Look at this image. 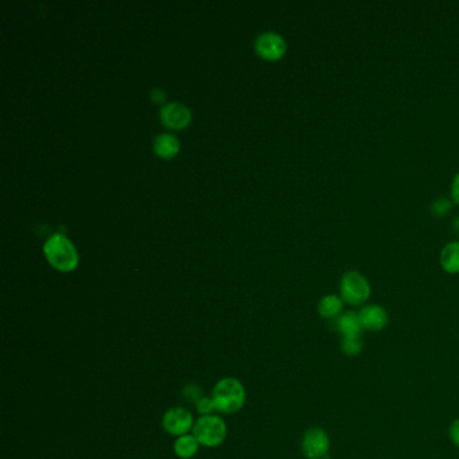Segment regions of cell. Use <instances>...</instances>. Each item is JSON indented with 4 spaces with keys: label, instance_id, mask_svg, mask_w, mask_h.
<instances>
[{
    "label": "cell",
    "instance_id": "6da1fadb",
    "mask_svg": "<svg viewBox=\"0 0 459 459\" xmlns=\"http://www.w3.org/2000/svg\"><path fill=\"white\" fill-rule=\"evenodd\" d=\"M212 397L217 411L233 415L244 407L247 392L241 381L235 377H224L214 385Z\"/></svg>",
    "mask_w": 459,
    "mask_h": 459
},
{
    "label": "cell",
    "instance_id": "7a4b0ae2",
    "mask_svg": "<svg viewBox=\"0 0 459 459\" xmlns=\"http://www.w3.org/2000/svg\"><path fill=\"white\" fill-rule=\"evenodd\" d=\"M49 263L58 271L69 272L79 264V254L73 244L64 235H54L44 247Z\"/></svg>",
    "mask_w": 459,
    "mask_h": 459
},
{
    "label": "cell",
    "instance_id": "3957f363",
    "mask_svg": "<svg viewBox=\"0 0 459 459\" xmlns=\"http://www.w3.org/2000/svg\"><path fill=\"white\" fill-rule=\"evenodd\" d=\"M193 435L198 444L205 447H217L224 444L228 435V427L225 420L219 415L201 416L195 420L193 427Z\"/></svg>",
    "mask_w": 459,
    "mask_h": 459
},
{
    "label": "cell",
    "instance_id": "277c9868",
    "mask_svg": "<svg viewBox=\"0 0 459 459\" xmlns=\"http://www.w3.org/2000/svg\"><path fill=\"white\" fill-rule=\"evenodd\" d=\"M341 298L350 306H363L370 298V285L357 271L347 272L340 283Z\"/></svg>",
    "mask_w": 459,
    "mask_h": 459
},
{
    "label": "cell",
    "instance_id": "5b68a950",
    "mask_svg": "<svg viewBox=\"0 0 459 459\" xmlns=\"http://www.w3.org/2000/svg\"><path fill=\"white\" fill-rule=\"evenodd\" d=\"M330 441L322 428H310L304 432L302 439V453L307 459L328 458Z\"/></svg>",
    "mask_w": 459,
    "mask_h": 459
},
{
    "label": "cell",
    "instance_id": "8992f818",
    "mask_svg": "<svg viewBox=\"0 0 459 459\" xmlns=\"http://www.w3.org/2000/svg\"><path fill=\"white\" fill-rule=\"evenodd\" d=\"M194 418L185 407H173L164 412L162 418V426L173 437H182L189 434L194 427Z\"/></svg>",
    "mask_w": 459,
    "mask_h": 459
},
{
    "label": "cell",
    "instance_id": "52a82bcc",
    "mask_svg": "<svg viewBox=\"0 0 459 459\" xmlns=\"http://www.w3.org/2000/svg\"><path fill=\"white\" fill-rule=\"evenodd\" d=\"M285 41L276 32H263L256 39V51L267 60H279L285 56Z\"/></svg>",
    "mask_w": 459,
    "mask_h": 459
},
{
    "label": "cell",
    "instance_id": "ba28073f",
    "mask_svg": "<svg viewBox=\"0 0 459 459\" xmlns=\"http://www.w3.org/2000/svg\"><path fill=\"white\" fill-rule=\"evenodd\" d=\"M363 329L369 332H380L388 325V314L379 304H368L358 313Z\"/></svg>",
    "mask_w": 459,
    "mask_h": 459
},
{
    "label": "cell",
    "instance_id": "9c48e42d",
    "mask_svg": "<svg viewBox=\"0 0 459 459\" xmlns=\"http://www.w3.org/2000/svg\"><path fill=\"white\" fill-rule=\"evenodd\" d=\"M160 119L164 126L173 129L186 127L190 122V111L186 105L179 103H170L160 111Z\"/></svg>",
    "mask_w": 459,
    "mask_h": 459
},
{
    "label": "cell",
    "instance_id": "30bf717a",
    "mask_svg": "<svg viewBox=\"0 0 459 459\" xmlns=\"http://www.w3.org/2000/svg\"><path fill=\"white\" fill-rule=\"evenodd\" d=\"M337 330L342 334V338H351V337H361L363 325L358 317V313L347 311L341 314L337 319Z\"/></svg>",
    "mask_w": 459,
    "mask_h": 459
},
{
    "label": "cell",
    "instance_id": "8fae6325",
    "mask_svg": "<svg viewBox=\"0 0 459 459\" xmlns=\"http://www.w3.org/2000/svg\"><path fill=\"white\" fill-rule=\"evenodd\" d=\"M198 441L193 434H186L182 437H178L174 442V451L176 457L181 459L194 458L200 450Z\"/></svg>",
    "mask_w": 459,
    "mask_h": 459
},
{
    "label": "cell",
    "instance_id": "7c38bea8",
    "mask_svg": "<svg viewBox=\"0 0 459 459\" xmlns=\"http://www.w3.org/2000/svg\"><path fill=\"white\" fill-rule=\"evenodd\" d=\"M442 269L448 273H459V241L446 244L441 254Z\"/></svg>",
    "mask_w": 459,
    "mask_h": 459
},
{
    "label": "cell",
    "instance_id": "4fadbf2b",
    "mask_svg": "<svg viewBox=\"0 0 459 459\" xmlns=\"http://www.w3.org/2000/svg\"><path fill=\"white\" fill-rule=\"evenodd\" d=\"M344 309V301L338 295H326L318 303V313L322 318L338 317Z\"/></svg>",
    "mask_w": 459,
    "mask_h": 459
},
{
    "label": "cell",
    "instance_id": "5bb4252c",
    "mask_svg": "<svg viewBox=\"0 0 459 459\" xmlns=\"http://www.w3.org/2000/svg\"><path fill=\"white\" fill-rule=\"evenodd\" d=\"M154 148H155V153L158 154L159 157L173 158L175 154L178 153V150H179V142L173 135L163 134V135H159L158 138L155 139Z\"/></svg>",
    "mask_w": 459,
    "mask_h": 459
},
{
    "label": "cell",
    "instance_id": "9a60e30c",
    "mask_svg": "<svg viewBox=\"0 0 459 459\" xmlns=\"http://www.w3.org/2000/svg\"><path fill=\"white\" fill-rule=\"evenodd\" d=\"M363 340L361 337H351V338H342V351L347 356H358L363 350Z\"/></svg>",
    "mask_w": 459,
    "mask_h": 459
},
{
    "label": "cell",
    "instance_id": "2e32d148",
    "mask_svg": "<svg viewBox=\"0 0 459 459\" xmlns=\"http://www.w3.org/2000/svg\"><path fill=\"white\" fill-rule=\"evenodd\" d=\"M195 410L201 415V416H207V415H213V412L217 411L216 410V404L213 397H201L197 403H195Z\"/></svg>",
    "mask_w": 459,
    "mask_h": 459
},
{
    "label": "cell",
    "instance_id": "e0dca14e",
    "mask_svg": "<svg viewBox=\"0 0 459 459\" xmlns=\"http://www.w3.org/2000/svg\"><path fill=\"white\" fill-rule=\"evenodd\" d=\"M450 209H451V201L447 200V198H438L431 205L432 214L434 216H438V217H442L446 213H448Z\"/></svg>",
    "mask_w": 459,
    "mask_h": 459
},
{
    "label": "cell",
    "instance_id": "ac0fdd59",
    "mask_svg": "<svg viewBox=\"0 0 459 459\" xmlns=\"http://www.w3.org/2000/svg\"><path fill=\"white\" fill-rule=\"evenodd\" d=\"M183 396L188 401L197 403L202 396H201V388L197 384H189L183 388Z\"/></svg>",
    "mask_w": 459,
    "mask_h": 459
},
{
    "label": "cell",
    "instance_id": "d6986e66",
    "mask_svg": "<svg viewBox=\"0 0 459 459\" xmlns=\"http://www.w3.org/2000/svg\"><path fill=\"white\" fill-rule=\"evenodd\" d=\"M450 438L453 444L459 447V419L454 420L450 426Z\"/></svg>",
    "mask_w": 459,
    "mask_h": 459
},
{
    "label": "cell",
    "instance_id": "ffe728a7",
    "mask_svg": "<svg viewBox=\"0 0 459 459\" xmlns=\"http://www.w3.org/2000/svg\"><path fill=\"white\" fill-rule=\"evenodd\" d=\"M451 195L454 198V201L459 205V173L455 175L453 185H451Z\"/></svg>",
    "mask_w": 459,
    "mask_h": 459
},
{
    "label": "cell",
    "instance_id": "44dd1931",
    "mask_svg": "<svg viewBox=\"0 0 459 459\" xmlns=\"http://www.w3.org/2000/svg\"><path fill=\"white\" fill-rule=\"evenodd\" d=\"M151 98L155 101V103H162V101H164V98H166V95H164V92L163 91H160V89H154L153 92H151Z\"/></svg>",
    "mask_w": 459,
    "mask_h": 459
},
{
    "label": "cell",
    "instance_id": "7402d4cb",
    "mask_svg": "<svg viewBox=\"0 0 459 459\" xmlns=\"http://www.w3.org/2000/svg\"><path fill=\"white\" fill-rule=\"evenodd\" d=\"M453 226H454V231L459 233V217H457V219L454 220V222H453Z\"/></svg>",
    "mask_w": 459,
    "mask_h": 459
}]
</instances>
